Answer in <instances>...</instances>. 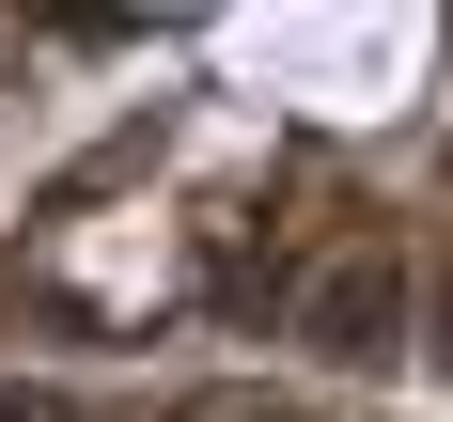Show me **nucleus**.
I'll return each instance as SVG.
<instances>
[{"mask_svg": "<svg viewBox=\"0 0 453 422\" xmlns=\"http://www.w3.org/2000/svg\"><path fill=\"white\" fill-rule=\"evenodd\" d=\"M0 422H328L281 375H0Z\"/></svg>", "mask_w": 453, "mask_h": 422, "instance_id": "f257e3e1", "label": "nucleus"}]
</instances>
